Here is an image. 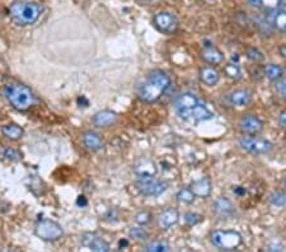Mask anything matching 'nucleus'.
<instances>
[{
  "instance_id": "2eb2a0df",
  "label": "nucleus",
  "mask_w": 286,
  "mask_h": 252,
  "mask_svg": "<svg viewBox=\"0 0 286 252\" xmlns=\"http://www.w3.org/2000/svg\"><path fill=\"white\" fill-rule=\"evenodd\" d=\"M190 188L192 190V192L195 194L196 197H201V199H206L211 195V190H212V185L211 181L209 178L204 177L200 178V180L194 181V182L190 185Z\"/></svg>"
},
{
  "instance_id": "4468645a",
  "label": "nucleus",
  "mask_w": 286,
  "mask_h": 252,
  "mask_svg": "<svg viewBox=\"0 0 286 252\" xmlns=\"http://www.w3.org/2000/svg\"><path fill=\"white\" fill-rule=\"evenodd\" d=\"M252 98H253V93L251 92L249 89H246V88H241V89H236L233 92L229 93L228 96V101L229 104L233 105V106H247L248 104H251Z\"/></svg>"
},
{
  "instance_id": "b1692460",
  "label": "nucleus",
  "mask_w": 286,
  "mask_h": 252,
  "mask_svg": "<svg viewBox=\"0 0 286 252\" xmlns=\"http://www.w3.org/2000/svg\"><path fill=\"white\" fill-rule=\"evenodd\" d=\"M265 75L271 82H278L283 77V68L278 64H267L265 67Z\"/></svg>"
},
{
  "instance_id": "20e7f679",
  "label": "nucleus",
  "mask_w": 286,
  "mask_h": 252,
  "mask_svg": "<svg viewBox=\"0 0 286 252\" xmlns=\"http://www.w3.org/2000/svg\"><path fill=\"white\" fill-rule=\"evenodd\" d=\"M211 243L221 251H234L242 244L243 239L239 232L237 231H222L217 229L210 236Z\"/></svg>"
},
{
  "instance_id": "f704fd0d",
  "label": "nucleus",
  "mask_w": 286,
  "mask_h": 252,
  "mask_svg": "<svg viewBox=\"0 0 286 252\" xmlns=\"http://www.w3.org/2000/svg\"><path fill=\"white\" fill-rule=\"evenodd\" d=\"M266 252H282V246L280 243H271L267 246V249Z\"/></svg>"
},
{
  "instance_id": "aec40b11",
  "label": "nucleus",
  "mask_w": 286,
  "mask_h": 252,
  "mask_svg": "<svg viewBox=\"0 0 286 252\" xmlns=\"http://www.w3.org/2000/svg\"><path fill=\"white\" fill-rule=\"evenodd\" d=\"M199 75L201 82L204 84L209 85V87H214V85H216L220 82V73L214 67H211V65L202 67L200 69Z\"/></svg>"
},
{
  "instance_id": "412c9836",
  "label": "nucleus",
  "mask_w": 286,
  "mask_h": 252,
  "mask_svg": "<svg viewBox=\"0 0 286 252\" xmlns=\"http://www.w3.org/2000/svg\"><path fill=\"white\" fill-rule=\"evenodd\" d=\"M202 59L211 65H219L224 61V54L215 46H205L201 53Z\"/></svg>"
},
{
  "instance_id": "1a4fd4ad",
  "label": "nucleus",
  "mask_w": 286,
  "mask_h": 252,
  "mask_svg": "<svg viewBox=\"0 0 286 252\" xmlns=\"http://www.w3.org/2000/svg\"><path fill=\"white\" fill-rule=\"evenodd\" d=\"M239 129L246 135H256L263 130V121L256 115H244L239 120Z\"/></svg>"
},
{
  "instance_id": "473e14b6",
  "label": "nucleus",
  "mask_w": 286,
  "mask_h": 252,
  "mask_svg": "<svg viewBox=\"0 0 286 252\" xmlns=\"http://www.w3.org/2000/svg\"><path fill=\"white\" fill-rule=\"evenodd\" d=\"M202 220V217L197 213H186L185 214V222L188 224V226H195V224L200 223Z\"/></svg>"
},
{
  "instance_id": "f03ea898",
  "label": "nucleus",
  "mask_w": 286,
  "mask_h": 252,
  "mask_svg": "<svg viewBox=\"0 0 286 252\" xmlns=\"http://www.w3.org/2000/svg\"><path fill=\"white\" fill-rule=\"evenodd\" d=\"M43 7L33 0H16L9 8L11 19L21 27L35 24L40 19Z\"/></svg>"
},
{
  "instance_id": "7ed1b4c3",
  "label": "nucleus",
  "mask_w": 286,
  "mask_h": 252,
  "mask_svg": "<svg viewBox=\"0 0 286 252\" xmlns=\"http://www.w3.org/2000/svg\"><path fill=\"white\" fill-rule=\"evenodd\" d=\"M3 93L11 106L18 111H27L37 102L33 92L21 83H8L4 87Z\"/></svg>"
},
{
  "instance_id": "f3484780",
  "label": "nucleus",
  "mask_w": 286,
  "mask_h": 252,
  "mask_svg": "<svg viewBox=\"0 0 286 252\" xmlns=\"http://www.w3.org/2000/svg\"><path fill=\"white\" fill-rule=\"evenodd\" d=\"M83 144L90 152H98L104 146V141L102 136L95 131L88 130L83 134Z\"/></svg>"
},
{
  "instance_id": "a878e982",
  "label": "nucleus",
  "mask_w": 286,
  "mask_h": 252,
  "mask_svg": "<svg viewBox=\"0 0 286 252\" xmlns=\"http://www.w3.org/2000/svg\"><path fill=\"white\" fill-rule=\"evenodd\" d=\"M176 197H177L178 201L183 203V204H192L196 199V196H195V194L190 187L181 188L180 191L177 192V195H176Z\"/></svg>"
},
{
  "instance_id": "6e6552de",
  "label": "nucleus",
  "mask_w": 286,
  "mask_h": 252,
  "mask_svg": "<svg viewBox=\"0 0 286 252\" xmlns=\"http://www.w3.org/2000/svg\"><path fill=\"white\" fill-rule=\"evenodd\" d=\"M153 23L159 32L165 33V35H170V33L176 32V29L178 27L177 18L169 12H158L153 17Z\"/></svg>"
},
{
  "instance_id": "0eeeda50",
  "label": "nucleus",
  "mask_w": 286,
  "mask_h": 252,
  "mask_svg": "<svg viewBox=\"0 0 286 252\" xmlns=\"http://www.w3.org/2000/svg\"><path fill=\"white\" fill-rule=\"evenodd\" d=\"M136 188L144 196L149 197H156L160 196L167 191L168 185L160 180H155V178H146V180H139L136 183Z\"/></svg>"
},
{
  "instance_id": "cd10ccee",
  "label": "nucleus",
  "mask_w": 286,
  "mask_h": 252,
  "mask_svg": "<svg viewBox=\"0 0 286 252\" xmlns=\"http://www.w3.org/2000/svg\"><path fill=\"white\" fill-rule=\"evenodd\" d=\"M134 218H135V222L139 224V226L144 227L146 226V224L150 223L153 215H151V213L148 212V210H140V212L136 213Z\"/></svg>"
},
{
  "instance_id": "58836bf2",
  "label": "nucleus",
  "mask_w": 286,
  "mask_h": 252,
  "mask_svg": "<svg viewBox=\"0 0 286 252\" xmlns=\"http://www.w3.org/2000/svg\"><path fill=\"white\" fill-rule=\"evenodd\" d=\"M283 185H285V188H286V178H285V181H283Z\"/></svg>"
},
{
  "instance_id": "7c9ffc66",
  "label": "nucleus",
  "mask_w": 286,
  "mask_h": 252,
  "mask_svg": "<svg viewBox=\"0 0 286 252\" xmlns=\"http://www.w3.org/2000/svg\"><path fill=\"white\" fill-rule=\"evenodd\" d=\"M246 55L249 60L252 61H262L265 59V55H263L262 51H260L258 48L256 47H248L246 50Z\"/></svg>"
},
{
  "instance_id": "bb28decb",
  "label": "nucleus",
  "mask_w": 286,
  "mask_h": 252,
  "mask_svg": "<svg viewBox=\"0 0 286 252\" xmlns=\"http://www.w3.org/2000/svg\"><path fill=\"white\" fill-rule=\"evenodd\" d=\"M144 252H169V244L165 241L149 242Z\"/></svg>"
},
{
  "instance_id": "c9c22d12",
  "label": "nucleus",
  "mask_w": 286,
  "mask_h": 252,
  "mask_svg": "<svg viewBox=\"0 0 286 252\" xmlns=\"http://www.w3.org/2000/svg\"><path fill=\"white\" fill-rule=\"evenodd\" d=\"M278 122L283 129H286V111H282L278 116Z\"/></svg>"
},
{
  "instance_id": "f8f14e48",
  "label": "nucleus",
  "mask_w": 286,
  "mask_h": 252,
  "mask_svg": "<svg viewBox=\"0 0 286 252\" xmlns=\"http://www.w3.org/2000/svg\"><path fill=\"white\" fill-rule=\"evenodd\" d=\"M82 244L87 247L90 252H111L109 244L94 233H85L82 237Z\"/></svg>"
},
{
  "instance_id": "ddd939ff",
  "label": "nucleus",
  "mask_w": 286,
  "mask_h": 252,
  "mask_svg": "<svg viewBox=\"0 0 286 252\" xmlns=\"http://www.w3.org/2000/svg\"><path fill=\"white\" fill-rule=\"evenodd\" d=\"M158 172V168L154 161L149 160V158H143V160L138 161L136 165L134 166V173L139 180H146V178H153Z\"/></svg>"
},
{
  "instance_id": "39448f33",
  "label": "nucleus",
  "mask_w": 286,
  "mask_h": 252,
  "mask_svg": "<svg viewBox=\"0 0 286 252\" xmlns=\"http://www.w3.org/2000/svg\"><path fill=\"white\" fill-rule=\"evenodd\" d=\"M238 144L243 150L251 154H267L273 148V144L270 140L254 135L241 136L238 139Z\"/></svg>"
},
{
  "instance_id": "393cba45",
  "label": "nucleus",
  "mask_w": 286,
  "mask_h": 252,
  "mask_svg": "<svg viewBox=\"0 0 286 252\" xmlns=\"http://www.w3.org/2000/svg\"><path fill=\"white\" fill-rule=\"evenodd\" d=\"M224 73L232 80H238L242 77V69L237 61H231L224 67Z\"/></svg>"
},
{
  "instance_id": "4c0bfd02",
  "label": "nucleus",
  "mask_w": 286,
  "mask_h": 252,
  "mask_svg": "<svg viewBox=\"0 0 286 252\" xmlns=\"http://www.w3.org/2000/svg\"><path fill=\"white\" fill-rule=\"evenodd\" d=\"M280 55L282 56V58L286 59V45H282L280 47Z\"/></svg>"
},
{
  "instance_id": "9b49d317",
  "label": "nucleus",
  "mask_w": 286,
  "mask_h": 252,
  "mask_svg": "<svg viewBox=\"0 0 286 252\" xmlns=\"http://www.w3.org/2000/svg\"><path fill=\"white\" fill-rule=\"evenodd\" d=\"M214 117V112L209 109L207 106H205L204 104L199 102L194 109H191L190 111L186 112L181 119L187 120V121H194V122H201V121H207V120H211Z\"/></svg>"
},
{
  "instance_id": "423d86ee",
  "label": "nucleus",
  "mask_w": 286,
  "mask_h": 252,
  "mask_svg": "<svg viewBox=\"0 0 286 252\" xmlns=\"http://www.w3.org/2000/svg\"><path fill=\"white\" fill-rule=\"evenodd\" d=\"M35 233L38 238L43 239V241L53 242L61 238V236H63V228L55 220L43 219L40 220L37 223V226L35 228Z\"/></svg>"
},
{
  "instance_id": "2f4dec72",
  "label": "nucleus",
  "mask_w": 286,
  "mask_h": 252,
  "mask_svg": "<svg viewBox=\"0 0 286 252\" xmlns=\"http://www.w3.org/2000/svg\"><path fill=\"white\" fill-rule=\"evenodd\" d=\"M130 236L135 238L136 241H144L148 238V232L143 228V227H134L130 229Z\"/></svg>"
},
{
  "instance_id": "dca6fc26",
  "label": "nucleus",
  "mask_w": 286,
  "mask_h": 252,
  "mask_svg": "<svg viewBox=\"0 0 286 252\" xmlns=\"http://www.w3.org/2000/svg\"><path fill=\"white\" fill-rule=\"evenodd\" d=\"M180 219V214H178L177 209H173V208H169V209H165L164 212L160 213L158 218V223L159 227L163 229V231H167V229H170L173 226H176Z\"/></svg>"
},
{
  "instance_id": "5701e85b",
  "label": "nucleus",
  "mask_w": 286,
  "mask_h": 252,
  "mask_svg": "<svg viewBox=\"0 0 286 252\" xmlns=\"http://www.w3.org/2000/svg\"><path fill=\"white\" fill-rule=\"evenodd\" d=\"M272 24L281 32H286V6L280 7L277 11L273 12Z\"/></svg>"
},
{
  "instance_id": "f257e3e1",
  "label": "nucleus",
  "mask_w": 286,
  "mask_h": 252,
  "mask_svg": "<svg viewBox=\"0 0 286 252\" xmlns=\"http://www.w3.org/2000/svg\"><path fill=\"white\" fill-rule=\"evenodd\" d=\"M170 85V77L163 70H153L146 75L145 80L138 89V96L146 104L159 101Z\"/></svg>"
},
{
  "instance_id": "e433bc0d",
  "label": "nucleus",
  "mask_w": 286,
  "mask_h": 252,
  "mask_svg": "<svg viewBox=\"0 0 286 252\" xmlns=\"http://www.w3.org/2000/svg\"><path fill=\"white\" fill-rule=\"evenodd\" d=\"M233 192H236L237 195H242V194H244V192H246V190H243V188H241L239 186H237L236 188H233Z\"/></svg>"
},
{
  "instance_id": "6ab92c4d",
  "label": "nucleus",
  "mask_w": 286,
  "mask_h": 252,
  "mask_svg": "<svg viewBox=\"0 0 286 252\" xmlns=\"http://www.w3.org/2000/svg\"><path fill=\"white\" fill-rule=\"evenodd\" d=\"M214 208V212L216 213L217 217L225 219V218L232 217L234 214V207L232 204V201L226 197H219V199L215 200V203L212 204Z\"/></svg>"
},
{
  "instance_id": "72a5a7b5",
  "label": "nucleus",
  "mask_w": 286,
  "mask_h": 252,
  "mask_svg": "<svg viewBox=\"0 0 286 252\" xmlns=\"http://www.w3.org/2000/svg\"><path fill=\"white\" fill-rule=\"evenodd\" d=\"M276 89H277L278 94H280V96L286 101V82H283V80L282 82H277V84H276Z\"/></svg>"
},
{
  "instance_id": "c85d7f7f",
  "label": "nucleus",
  "mask_w": 286,
  "mask_h": 252,
  "mask_svg": "<svg viewBox=\"0 0 286 252\" xmlns=\"http://www.w3.org/2000/svg\"><path fill=\"white\" fill-rule=\"evenodd\" d=\"M3 157H6L9 161H19L22 158V153L16 148L12 146H7L3 149Z\"/></svg>"
},
{
  "instance_id": "a211bd4d",
  "label": "nucleus",
  "mask_w": 286,
  "mask_h": 252,
  "mask_svg": "<svg viewBox=\"0 0 286 252\" xmlns=\"http://www.w3.org/2000/svg\"><path fill=\"white\" fill-rule=\"evenodd\" d=\"M117 120V114L112 110H102L93 116V124L98 128H107L115 124Z\"/></svg>"
},
{
  "instance_id": "4be33fe9",
  "label": "nucleus",
  "mask_w": 286,
  "mask_h": 252,
  "mask_svg": "<svg viewBox=\"0 0 286 252\" xmlns=\"http://www.w3.org/2000/svg\"><path fill=\"white\" fill-rule=\"evenodd\" d=\"M2 134L9 140H19L24 135V130L17 124H7L2 128Z\"/></svg>"
},
{
  "instance_id": "9d476101",
  "label": "nucleus",
  "mask_w": 286,
  "mask_h": 252,
  "mask_svg": "<svg viewBox=\"0 0 286 252\" xmlns=\"http://www.w3.org/2000/svg\"><path fill=\"white\" fill-rule=\"evenodd\" d=\"M199 102H200L199 98L195 96L194 93L191 92L181 93L180 96H178L175 101V110L178 114V116L182 117L186 112L190 111L191 109H194Z\"/></svg>"
},
{
  "instance_id": "c756f323",
  "label": "nucleus",
  "mask_w": 286,
  "mask_h": 252,
  "mask_svg": "<svg viewBox=\"0 0 286 252\" xmlns=\"http://www.w3.org/2000/svg\"><path fill=\"white\" fill-rule=\"evenodd\" d=\"M270 203L275 207H285L286 205V195L283 192H273L270 196Z\"/></svg>"
}]
</instances>
